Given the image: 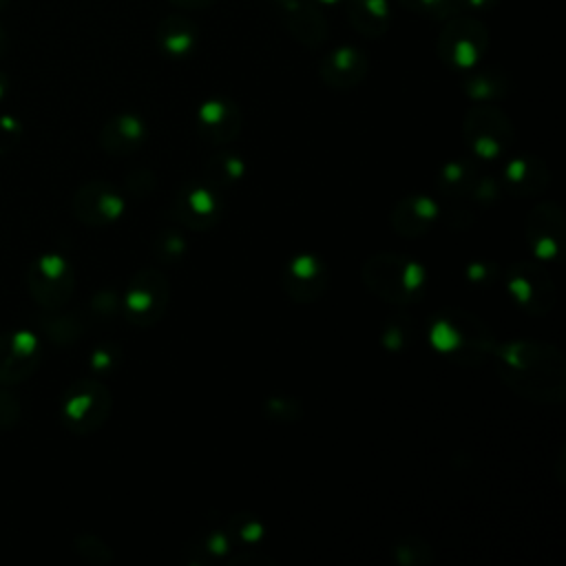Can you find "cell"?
<instances>
[{
    "instance_id": "7402d4cb",
    "label": "cell",
    "mask_w": 566,
    "mask_h": 566,
    "mask_svg": "<svg viewBox=\"0 0 566 566\" xmlns=\"http://www.w3.org/2000/svg\"><path fill=\"white\" fill-rule=\"evenodd\" d=\"M232 537L226 526H214L199 533L186 548V562L190 566H210L226 564L232 555Z\"/></svg>"
},
{
    "instance_id": "d6986e66",
    "label": "cell",
    "mask_w": 566,
    "mask_h": 566,
    "mask_svg": "<svg viewBox=\"0 0 566 566\" xmlns=\"http://www.w3.org/2000/svg\"><path fill=\"white\" fill-rule=\"evenodd\" d=\"M146 142V124L135 113H119L111 117L99 130V146L111 157H128Z\"/></svg>"
},
{
    "instance_id": "7a4b0ae2",
    "label": "cell",
    "mask_w": 566,
    "mask_h": 566,
    "mask_svg": "<svg viewBox=\"0 0 566 566\" xmlns=\"http://www.w3.org/2000/svg\"><path fill=\"white\" fill-rule=\"evenodd\" d=\"M429 345L453 365L480 367L493 358L497 338L478 314L449 307L431 318Z\"/></svg>"
},
{
    "instance_id": "4fadbf2b",
    "label": "cell",
    "mask_w": 566,
    "mask_h": 566,
    "mask_svg": "<svg viewBox=\"0 0 566 566\" xmlns=\"http://www.w3.org/2000/svg\"><path fill=\"white\" fill-rule=\"evenodd\" d=\"M42 363V347L35 334L11 329L0 334V385L13 387L35 374Z\"/></svg>"
},
{
    "instance_id": "5b68a950",
    "label": "cell",
    "mask_w": 566,
    "mask_h": 566,
    "mask_svg": "<svg viewBox=\"0 0 566 566\" xmlns=\"http://www.w3.org/2000/svg\"><path fill=\"white\" fill-rule=\"evenodd\" d=\"M515 130L509 115L495 104L471 106L462 119V139L475 159H497L513 144Z\"/></svg>"
},
{
    "instance_id": "d6a6232c",
    "label": "cell",
    "mask_w": 566,
    "mask_h": 566,
    "mask_svg": "<svg viewBox=\"0 0 566 566\" xmlns=\"http://www.w3.org/2000/svg\"><path fill=\"white\" fill-rule=\"evenodd\" d=\"M126 190L135 199H146L157 190V177L148 168H137L126 177Z\"/></svg>"
},
{
    "instance_id": "e0dca14e",
    "label": "cell",
    "mask_w": 566,
    "mask_h": 566,
    "mask_svg": "<svg viewBox=\"0 0 566 566\" xmlns=\"http://www.w3.org/2000/svg\"><path fill=\"white\" fill-rule=\"evenodd\" d=\"M274 4L296 42L314 49L327 40V22L312 0H274Z\"/></svg>"
},
{
    "instance_id": "7bdbcfd3",
    "label": "cell",
    "mask_w": 566,
    "mask_h": 566,
    "mask_svg": "<svg viewBox=\"0 0 566 566\" xmlns=\"http://www.w3.org/2000/svg\"><path fill=\"white\" fill-rule=\"evenodd\" d=\"M7 4H9V0H0V11H2Z\"/></svg>"
},
{
    "instance_id": "e575fe53",
    "label": "cell",
    "mask_w": 566,
    "mask_h": 566,
    "mask_svg": "<svg viewBox=\"0 0 566 566\" xmlns=\"http://www.w3.org/2000/svg\"><path fill=\"white\" fill-rule=\"evenodd\" d=\"M402 7L411 11H422L429 15H447L455 9V0H398Z\"/></svg>"
},
{
    "instance_id": "836d02e7",
    "label": "cell",
    "mask_w": 566,
    "mask_h": 566,
    "mask_svg": "<svg viewBox=\"0 0 566 566\" xmlns=\"http://www.w3.org/2000/svg\"><path fill=\"white\" fill-rule=\"evenodd\" d=\"M22 407L13 391L0 385V431H9L20 422Z\"/></svg>"
},
{
    "instance_id": "74e56055",
    "label": "cell",
    "mask_w": 566,
    "mask_h": 566,
    "mask_svg": "<svg viewBox=\"0 0 566 566\" xmlns=\"http://www.w3.org/2000/svg\"><path fill=\"white\" fill-rule=\"evenodd\" d=\"M0 133H2L4 144H9V142H13L22 133V124L13 115H2L0 117Z\"/></svg>"
},
{
    "instance_id": "52a82bcc",
    "label": "cell",
    "mask_w": 566,
    "mask_h": 566,
    "mask_svg": "<svg viewBox=\"0 0 566 566\" xmlns=\"http://www.w3.org/2000/svg\"><path fill=\"white\" fill-rule=\"evenodd\" d=\"M73 287V265L60 252L40 254L27 270V290L31 298L44 310H60L62 305H66Z\"/></svg>"
},
{
    "instance_id": "7c38bea8",
    "label": "cell",
    "mask_w": 566,
    "mask_h": 566,
    "mask_svg": "<svg viewBox=\"0 0 566 566\" xmlns=\"http://www.w3.org/2000/svg\"><path fill=\"white\" fill-rule=\"evenodd\" d=\"M281 287L294 303H316L329 287V268L318 254L303 252L292 256L281 272Z\"/></svg>"
},
{
    "instance_id": "1f68e13d",
    "label": "cell",
    "mask_w": 566,
    "mask_h": 566,
    "mask_svg": "<svg viewBox=\"0 0 566 566\" xmlns=\"http://www.w3.org/2000/svg\"><path fill=\"white\" fill-rule=\"evenodd\" d=\"M184 252H186V241L177 230H166L155 239V254L166 263L181 259Z\"/></svg>"
},
{
    "instance_id": "277c9868",
    "label": "cell",
    "mask_w": 566,
    "mask_h": 566,
    "mask_svg": "<svg viewBox=\"0 0 566 566\" xmlns=\"http://www.w3.org/2000/svg\"><path fill=\"white\" fill-rule=\"evenodd\" d=\"M111 409L113 396L108 387L95 378H82L64 391L60 420L66 431L75 436H91L106 424Z\"/></svg>"
},
{
    "instance_id": "ac0fdd59",
    "label": "cell",
    "mask_w": 566,
    "mask_h": 566,
    "mask_svg": "<svg viewBox=\"0 0 566 566\" xmlns=\"http://www.w3.org/2000/svg\"><path fill=\"white\" fill-rule=\"evenodd\" d=\"M367 71H369L367 57L354 46H338L329 51L318 64L321 80L334 91L356 88L365 80Z\"/></svg>"
},
{
    "instance_id": "9a60e30c",
    "label": "cell",
    "mask_w": 566,
    "mask_h": 566,
    "mask_svg": "<svg viewBox=\"0 0 566 566\" xmlns=\"http://www.w3.org/2000/svg\"><path fill=\"white\" fill-rule=\"evenodd\" d=\"M195 126L201 139L208 144H230L239 137L243 126L241 108L228 97L206 99L195 113Z\"/></svg>"
},
{
    "instance_id": "cb8c5ba5",
    "label": "cell",
    "mask_w": 566,
    "mask_h": 566,
    "mask_svg": "<svg viewBox=\"0 0 566 566\" xmlns=\"http://www.w3.org/2000/svg\"><path fill=\"white\" fill-rule=\"evenodd\" d=\"M389 4L387 0H352L349 22L365 38H380L389 29Z\"/></svg>"
},
{
    "instance_id": "4dcf8cb0",
    "label": "cell",
    "mask_w": 566,
    "mask_h": 566,
    "mask_svg": "<svg viewBox=\"0 0 566 566\" xmlns=\"http://www.w3.org/2000/svg\"><path fill=\"white\" fill-rule=\"evenodd\" d=\"M265 413L279 422H296L301 416H303V407L296 398L292 396H285V394H276V396H270L265 400Z\"/></svg>"
},
{
    "instance_id": "9c48e42d",
    "label": "cell",
    "mask_w": 566,
    "mask_h": 566,
    "mask_svg": "<svg viewBox=\"0 0 566 566\" xmlns=\"http://www.w3.org/2000/svg\"><path fill=\"white\" fill-rule=\"evenodd\" d=\"M170 212L179 226L206 232L219 223L223 214V203L214 186H210L206 179H190L181 184V188L175 192Z\"/></svg>"
},
{
    "instance_id": "8d00e7d4",
    "label": "cell",
    "mask_w": 566,
    "mask_h": 566,
    "mask_svg": "<svg viewBox=\"0 0 566 566\" xmlns=\"http://www.w3.org/2000/svg\"><path fill=\"white\" fill-rule=\"evenodd\" d=\"M464 274H467V281L473 285H489V281L495 276V268L491 263L475 261V263H469Z\"/></svg>"
},
{
    "instance_id": "ffe728a7",
    "label": "cell",
    "mask_w": 566,
    "mask_h": 566,
    "mask_svg": "<svg viewBox=\"0 0 566 566\" xmlns=\"http://www.w3.org/2000/svg\"><path fill=\"white\" fill-rule=\"evenodd\" d=\"M502 181L515 197H535L548 188V168L535 155H520L504 166Z\"/></svg>"
},
{
    "instance_id": "603a6c76",
    "label": "cell",
    "mask_w": 566,
    "mask_h": 566,
    "mask_svg": "<svg viewBox=\"0 0 566 566\" xmlns=\"http://www.w3.org/2000/svg\"><path fill=\"white\" fill-rule=\"evenodd\" d=\"M157 44L170 57H186L197 46V29L184 15H168L157 27Z\"/></svg>"
},
{
    "instance_id": "83f0119b",
    "label": "cell",
    "mask_w": 566,
    "mask_h": 566,
    "mask_svg": "<svg viewBox=\"0 0 566 566\" xmlns=\"http://www.w3.org/2000/svg\"><path fill=\"white\" fill-rule=\"evenodd\" d=\"M230 537H237L245 548H256L265 539V526L250 513H237L226 524Z\"/></svg>"
},
{
    "instance_id": "8fae6325",
    "label": "cell",
    "mask_w": 566,
    "mask_h": 566,
    "mask_svg": "<svg viewBox=\"0 0 566 566\" xmlns=\"http://www.w3.org/2000/svg\"><path fill=\"white\" fill-rule=\"evenodd\" d=\"M126 208L124 195L104 179H91L82 184L71 197L73 217L88 228H106L115 223Z\"/></svg>"
},
{
    "instance_id": "ab89813d",
    "label": "cell",
    "mask_w": 566,
    "mask_h": 566,
    "mask_svg": "<svg viewBox=\"0 0 566 566\" xmlns=\"http://www.w3.org/2000/svg\"><path fill=\"white\" fill-rule=\"evenodd\" d=\"M495 0H455V4H464L469 9H486L491 7Z\"/></svg>"
},
{
    "instance_id": "b9f144b4",
    "label": "cell",
    "mask_w": 566,
    "mask_h": 566,
    "mask_svg": "<svg viewBox=\"0 0 566 566\" xmlns=\"http://www.w3.org/2000/svg\"><path fill=\"white\" fill-rule=\"evenodd\" d=\"M7 93H9V75L0 71V102L7 97Z\"/></svg>"
},
{
    "instance_id": "8992f818",
    "label": "cell",
    "mask_w": 566,
    "mask_h": 566,
    "mask_svg": "<svg viewBox=\"0 0 566 566\" xmlns=\"http://www.w3.org/2000/svg\"><path fill=\"white\" fill-rule=\"evenodd\" d=\"M170 303V283L157 265L139 268L124 290V316L135 327L157 325Z\"/></svg>"
},
{
    "instance_id": "3957f363",
    "label": "cell",
    "mask_w": 566,
    "mask_h": 566,
    "mask_svg": "<svg viewBox=\"0 0 566 566\" xmlns=\"http://www.w3.org/2000/svg\"><path fill=\"white\" fill-rule=\"evenodd\" d=\"M360 279L374 296L394 305L418 303L427 290L424 265L396 252L371 254L360 268Z\"/></svg>"
},
{
    "instance_id": "ba28073f",
    "label": "cell",
    "mask_w": 566,
    "mask_h": 566,
    "mask_svg": "<svg viewBox=\"0 0 566 566\" xmlns=\"http://www.w3.org/2000/svg\"><path fill=\"white\" fill-rule=\"evenodd\" d=\"M506 290L515 305L531 316H546L557 303L553 276L537 261H517L509 265Z\"/></svg>"
},
{
    "instance_id": "6da1fadb",
    "label": "cell",
    "mask_w": 566,
    "mask_h": 566,
    "mask_svg": "<svg viewBox=\"0 0 566 566\" xmlns=\"http://www.w3.org/2000/svg\"><path fill=\"white\" fill-rule=\"evenodd\" d=\"M495 374L515 396L537 405H559L566 398L564 354L542 340L497 343L493 358Z\"/></svg>"
},
{
    "instance_id": "30bf717a",
    "label": "cell",
    "mask_w": 566,
    "mask_h": 566,
    "mask_svg": "<svg viewBox=\"0 0 566 566\" xmlns=\"http://www.w3.org/2000/svg\"><path fill=\"white\" fill-rule=\"evenodd\" d=\"M489 44V33L482 22L473 18H455L451 20L438 40L440 60L458 71L473 69Z\"/></svg>"
},
{
    "instance_id": "484cf974",
    "label": "cell",
    "mask_w": 566,
    "mask_h": 566,
    "mask_svg": "<svg viewBox=\"0 0 566 566\" xmlns=\"http://www.w3.org/2000/svg\"><path fill=\"white\" fill-rule=\"evenodd\" d=\"M391 557L398 566H431L436 562V551L420 535H405L391 546Z\"/></svg>"
},
{
    "instance_id": "d590c367",
    "label": "cell",
    "mask_w": 566,
    "mask_h": 566,
    "mask_svg": "<svg viewBox=\"0 0 566 566\" xmlns=\"http://www.w3.org/2000/svg\"><path fill=\"white\" fill-rule=\"evenodd\" d=\"M117 358H119V352L115 347L102 345L91 354V367L99 374H106L117 365Z\"/></svg>"
},
{
    "instance_id": "d4e9b609",
    "label": "cell",
    "mask_w": 566,
    "mask_h": 566,
    "mask_svg": "<svg viewBox=\"0 0 566 566\" xmlns=\"http://www.w3.org/2000/svg\"><path fill=\"white\" fill-rule=\"evenodd\" d=\"M245 175V161L234 153H217L206 161L203 179L214 188H226L241 181Z\"/></svg>"
},
{
    "instance_id": "60d3db41",
    "label": "cell",
    "mask_w": 566,
    "mask_h": 566,
    "mask_svg": "<svg viewBox=\"0 0 566 566\" xmlns=\"http://www.w3.org/2000/svg\"><path fill=\"white\" fill-rule=\"evenodd\" d=\"M7 51H9V33L0 27V57L7 55Z\"/></svg>"
},
{
    "instance_id": "44dd1931",
    "label": "cell",
    "mask_w": 566,
    "mask_h": 566,
    "mask_svg": "<svg viewBox=\"0 0 566 566\" xmlns=\"http://www.w3.org/2000/svg\"><path fill=\"white\" fill-rule=\"evenodd\" d=\"M482 175L484 172L471 159L447 161L438 175V190L449 201H475V190Z\"/></svg>"
},
{
    "instance_id": "4316f807",
    "label": "cell",
    "mask_w": 566,
    "mask_h": 566,
    "mask_svg": "<svg viewBox=\"0 0 566 566\" xmlns=\"http://www.w3.org/2000/svg\"><path fill=\"white\" fill-rule=\"evenodd\" d=\"M464 91L471 99L475 102H493V99H502L506 95V80L504 75L495 73V71H482V73H473L471 77H467L464 82Z\"/></svg>"
},
{
    "instance_id": "2e32d148",
    "label": "cell",
    "mask_w": 566,
    "mask_h": 566,
    "mask_svg": "<svg viewBox=\"0 0 566 566\" xmlns=\"http://www.w3.org/2000/svg\"><path fill=\"white\" fill-rule=\"evenodd\" d=\"M440 214V206L433 197L411 192L398 199L389 214V226L402 239H420L431 232Z\"/></svg>"
},
{
    "instance_id": "f546056e",
    "label": "cell",
    "mask_w": 566,
    "mask_h": 566,
    "mask_svg": "<svg viewBox=\"0 0 566 566\" xmlns=\"http://www.w3.org/2000/svg\"><path fill=\"white\" fill-rule=\"evenodd\" d=\"M46 336L57 345H69L80 338L84 325L77 316L64 314V316H51L46 323H42Z\"/></svg>"
},
{
    "instance_id": "f1b7e54d",
    "label": "cell",
    "mask_w": 566,
    "mask_h": 566,
    "mask_svg": "<svg viewBox=\"0 0 566 566\" xmlns=\"http://www.w3.org/2000/svg\"><path fill=\"white\" fill-rule=\"evenodd\" d=\"M75 553H77L84 562L95 564V566H106V564H111L113 557H115L113 551H111V546H108L102 537H97V535H93V533H82V535L75 537Z\"/></svg>"
},
{
    "instance_id": "5bb4252c",
    "label": "cell",
    "mask_w": 566,
    "mask_h": 566,
    "mask_svg": "<svg viewBox=\"0 0 566 566\" xmlns=\"http://www.w3.org/2000/svg\"><path fill=\"white\" fill-rule=\"evenodd\" d=\"M566 219L555 201H539L526 217V243L539 261H553L562 252Z\"/></svg>"
},
{
    "instance_id": "f35d334b",
    "label": "cell",
    "mask_w": 566,
    "mask_h": 566,
    "mask_svg": "<svg viewBox=\"0 0 566 566\" xmlns=\"http://www.w3.org/2000/svg\"><path fill=\"white\" fill-rule=\"evenodd\" d=\"M172 2L179 7H186V9H206V7L214 4L217 0H172Z\"/></svg>"
}]
</instances>
